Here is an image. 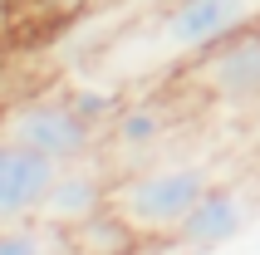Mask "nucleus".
Returning a JSON list of instances; mask_svg holds the SVG:
<instances>
[{
	"label": "nucleus",
	"mask_w": 260,
	"mask_h": 255,
	"mask_svg": "<svg viewBox=\"0 0 260 255\" xmlns=\"http://www.w3.org/2000/svg\"><path fill=\"white\" fill-rule=\"evenodd\" d=\"M54 177H59L54 157H44L35 147H25L20 138L0 133V226H15V221L40 216Z\"/></svg>",
	"instance_id": "39448f33"
},
{
	"label": "nucleus",
	"mask_w": 260,
	"mask_h": 255,
	"mask_svg": "<svg viewBox=\"0 0 260 255\" xmlns=\"http://www.w3.org/2000/svg\"><path fill=\"white\" fill-rule=\"evenodd\" d=\"M69 103L88 118V123H99V128H108L113 113H118V99H113V93H88V88H79V93H69Z\"/></svg>",
	"instance_id": "1a4fd4ad"
},
{
	"label": "nucleus",
	"mask_w": 260,
	"mask_h": 255,
	"mask_svg": "<svg viewBox=\"0 0 260 255\" xmlns=\"http://www.w3.org/2000/svg\"><path fill=\"white\" fill-rule=\"evenodd\" d=\"M182 84L216 103H255L260 99V25L231 35L226 44L182 64Z\"/></svg>",
	"instance_id": "20e7f679"
},
{
	"label": "nucleus",
	"mask_w": 260,
	"mask_h": 255,
	"mask_svg": "<svg viewBox=\"0 0 260 255\" xmlns=\"http://www.w3.org/2000/svg\"><path fill=\"white\" fill-rule=\"evenodd\" d=\"M108 201H113V186L103 182L99 167H88L84 162H69V167H59L54 186H49V197H44L40 206V221H49V226L59 231H79L84 221H93L99 211H108Z\"/></svg>",
	"instance_id": "0eeeda50"
},
{
	"label": "nucleus",
	"mask_w": 260,
	"mask_h": 255,
	"mask_svg": "<svg viewBox=\"0 0 260 255\" xmlns=\"http://www.w3.org/2000/svg\"><path fill=\"white\" fill-rule=\"evenodd\" d=\"M250 216H255V206H250L246 192L211 182L206 197L187 211V221L172 231V245L177 250H216V245H231L250 231Z\"/></svg>",
	"instance_id": "423d86ee"
},
{
	"label": "nucleus",
	"mask_w": 260,
	"mask_h": 255,
	"mask_svg": "<svg viewBox=\"0 0 260 255\" xmlns=\"http://www.w3.org/2000/svg\"><path fill=\"white\" fill-rule=\"evenodd\" d=\"M255 25H260V0H172L133 40V69L147 74L162 64H187Z\"/></svg>",
	"instance_id": "f257e3e1"
},
{
	"label": "nucleus",
	"mask_w": 260,
	"mask_h": 255,
	"mask_svg": "<svg viewBox=\"0 0 260 255\" xmlns=\"http://www.w3.org/2000/svg\"><path fill=\"white\" fill-rule=\"evenodd\" d=\"M172 133V113L162 103H133V108H118L113 123H108V138H113L118 152L128 157H147L157 142H167Z\"/></svg>",
	"instance_id": "6e6552de"
},
{
	"label": "nucleus",
	"mask_w": 260,
	"mask_h": 255,
	"mask_svg": "<svg viewBox=\"0 0 260 255\" xmlns=\"http://www.w3.org/2000/svg\"><path fill=\"white\" fill-rule=\"evenodd\" d=\"M216 182L206 162H157L147 172H133L113 182V206L133 226L138 241H172V231L187 221V211L206 197V186Z\"/></svg>",
	"instance_id": "f03ea898"
},
{
	"label": "nucleus",
	"mask_w": 260,
	"mask_h": 255,
	"mask_svg": "<svg viewBox=\"0 0 260 255\" xmlns=\"http://www.w3.org/2000/svg\"><path fill=\"white\" fill-rule=\"evenodd\" d=\"M5 133L20 138L25 147H35V152L54 157L59 167L84 162V157H93V147H99V123H88L69 99H29V103H20V108H10Z\"/></svg>",
	"instance_id": "7ed1b4c3"
}]
</instances>
